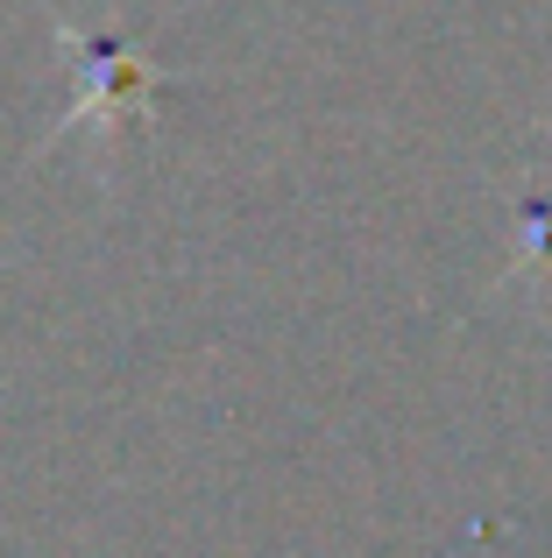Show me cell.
Returning <instances> with one entry per match:
<instances>
[{
  "label": "cell",
  "mask_w": 552,
  "mask_h": 558,
  "mask_svg": "<svg viewBox=\"0 0 552 558\" xmlns=\"http://www.w3.org/2000/svg\"><path fill=\"white\" fill-rule=\"evenodd\" d=\"M57 43H64L71 57H79V78L85 93L64 107V121H50V135H43V149H57V142L85 135V128H99V135H113V128L128 121V113H149L156 99H164V71L149 64V50H135L128 36H85V28L57 22Z\"/></svg>",
  "instance_id": "1"
}]
</instances>
